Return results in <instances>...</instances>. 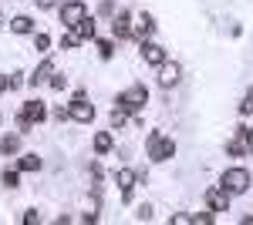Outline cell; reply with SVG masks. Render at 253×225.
<instances>
[{"instance_id":"cell-5","label":"cell","mask_w":253,"mask_h":225,"mask_svg":"<svg viewBox=\"0 0 253 225\" xmlns=\"http://www.w3.org/2000/svg\"><path fill=\"white\" fill-rule=\"evenodd\" d=\"M68 111H71V121H81V125L95 121V104L84 97V91H75V101L68 104Z\"/></svg>"},{"instance_id":"cell-10","label":"cell","mask_w":253,"mask_h":225,"mask_svg":"<svg viewBox=\"0 0 253 225\" xmlns=\"http://www.w3.org/2000/svg\"><path fill=\"white\" fill-rule=\"evenodd\" d=\"M179 77H182V67H179L175 61H166V64L159 67V84H162V88H175Z\"/></svg>"},{"instance_id":"cell-23","label":"cell","mask_w":253,"mask_h":225,"mask_svg":"<svg viewBox=\"0 0 253 225\" xmlns=\"http://www.w3.org/2000/svg\"><path fill=\"white\" fill-rule=\"evenodd\" d=\"M189 219H193V225H210L213 222V208H210V212H196V215H189Z\"/></svg>"},{"instance_id":"cell-32","label":"cell","mask_w":253,"mask_h":225,"mask_svg":"<svg viewBox=\"0 0 253 225\" xmlns=\"http://www.w3.org/2000/svg\"><path fill=\"white\" fill-rule=\"evenodd\" d=\"M7 88H10V81H7V77H0V91H7Z\"/></svg>"},{"instance_id":"cell-9","label":"cell","mask_w":253,"mask_h":225,"mask_svg":"<svg viewBox=\"0 0 253 225\" xmlns=\"http://www.w3.org/2000/svg\"><path fill=\"white\" fill-rule=\"evenodd\" d=\"M115 182H118V188H122V202H128V198H132V188H135V182H138V175L132 168H118Z\"/></svg>"},{"instance_id":"cell-19","label":"cell","mask_w":253,"mask_h":225,"mask_svg":"<svg viewBox=\"0 0 253 225\" xmlns=\"http://www.w3.org/2000/svg\"><path fill=\"white\" fill-rule=\"evenodd\" d=\"M0 151H3V155H14V151H20V138H17V134L0 138Z\"/></svg>"},{"instance_id":"cell-30","label":"cell","mask_w":253,"mask_h":225,"mask_svg":"<svg viewBox=\"0 0 253 225\" xmlns=\"http://www.w3.org/2000/svg\"><path fill=\"white\" fill-rule=\"evenodd\" d=\"M7 81H10V91H14V88H20V84H24V74L17 71V74H10Z\"/></svg>"},{"instance_id":"cell-28","label":"cell","mask_w":253,"mask_h":225,"mask_svg":"<svg viewBox=\"0 0 253 225\" xmlns=\"http://www.w3.org/2000/svg\"><path fill=\"white\" fill-rule=\"evenodd\" d=\"M122 125H125V111H112V128H122Z\"/></svg>"},{"instance_id":"cell-14","label":"cell","mask_w":253,"mask_h":225,"mask_svg":"<svg viewBox=\"0 0 253 225\" xmlns=\"http://www.w3.org/2000/svg\"><path fill=\"white\" fill-rule=\"evenodd\" d=\"M226 155H233V158L247 155V141H243V125H240V128H233V138L226 141Z\"/></svg>"},{"instance_id":"cell-25","label":"cell","mask_w":253,"mask_h":225,"mask_svg":"<svg viewBox=\"0 0 253 225\" xmlns=\"http://www.w3.org/2000/svg\"><path fill=\"white\" fill-rule=\"evenodd\" d=\"M47 84H51V88H54V91H64V84H68V77H64V74H58V71H54V74H51V81H47Z\"/></svg>"},{"instance_id":"cell-15","label":"cell","mask_w":253,"mask_h":225,"mask_svg":"<svg viewBox=\"0 0 253 225\" xmlns=\"http://www.w3.org/2000/svg\"><path fill=\"white\" fill-rule=\"evenodd\" d=\"M75 34H78L81 40H95L98 37V27H95V17H84L78 24V27H75Z\"/></svg>"},{"instance_id":"cell-26","label":"cell","mask_w":253,"mask_h":225,"mask_svg":"<svg viewBox=\"0 0 253 225\" xmlns=\"http://www.w3.org/2000/svg\"><path fill=\"white\" fill-rule=\"evenodd\" d=\"M34 47H38V51H47V47H51V37H47V34H34Z\"/></svg>"},{"instance_id":"cell-11","label":"cell","mask_w":253,"mask_h":225,"mask_svg":"<svg viewBox=\"0 0 253 225\" xmlns=\"http://www.w3.org/2000/svg\"><path fill=\"white\" fill-rule=\"evenodd\" d=\"M51 74H54V64H51V57H44L38 67H34V74L27 77V84H31V88H41V84L51 81Z\"/></svg>"},{"instance_id":"cell-31","label":"cell","mask_w":253,"mask_h":225,"mask_svg":"<svg viewBox=\"0 0 253 225\" xmlns=\"http://www.w3.org/2000/svg\"><path fill=\"white\" fill-rule=\"evenodd\" d=\"M34 3H38L41 10H51V7H54V3H58V0H34Z\"/></svg>"},{"instance_id":"cell-20","label":"cell","mask_w":253,"mask_h":225,"mask_svg":"<svg viewBox=\"0 0 253 225\" xmlns=\"http://www.w3.org/2000/svg\"><path fill=\"white\" fill-rule=\"evenodd\" d=\"M78 44H81V37L75 34V31H68V34H61V47H68V51H75Z\"/></svg>"},{"instance_id":"cell-1","label":"cell","mask_w":253,"mask_h":225,"mask_svg":"<svg viewBox=\"0 0 253 225\" xmlns=\"http://www.w3.org/2000/svg\"><path fill=\"white\" fill-rule=\"evenodd\" d=\"M145 104H149V88L145 84H132V88H125L118 94V111L125 114H138Z\"/></svg>"},{"instance_id":"cell-21","label":"cell","mask_w":253,"mask_h":225,"mask_svg":"<svg viewBox=\"0 0 253 225\" xmlns=\"http://www.w3.org/2000/svg\"><path fill=\"white\" fill-rule=\"evenodd\" d=\"M98 54H101V61H112V54H115V44H112V40H98Z\"/></svg>"},{"instance_id":"cell-6","label":"cell","mask_w":253,"mask_h":225,"mask_svg":"<svg viewBox=\"0 0 253 225\" xmlns=\"http://www.w3.org/2000/svg\"><path fill=\"white\" fill-rule=\"evenodd\" d=\"M84 17H88V14H84V0H68V3H61V24H64V31H75Z\"/></svg>"},{"instance_id":"cell-12","label":"cell","mask_w":253,"mask_h":225,"mask_svg":"<svg viewBox=\"0 0 253 225\" xmlns=\"http://www.w3.org/2000/svg\"><path fill=\"white\" fill-rule=\"evenodd\" d=\"M152 34H156V17H152V14H138V24L132 27V37L149 40Z\"/></svg>"},{"instance_id":"cell-13","label":"cell","mask_w":253,"mask_h":225,"mask_svg":"<svg viewBox=\"0 0 253 225\" xmlns=\"http://www.w3.org/2000/svg\"><path fill=\"white\" fill-rule=\"evenodd\" d=\"M112 34H115L118 40H128L132 37V17H128V14H118V17L112 20Z\"/></svg>"},{"instance_id":"cell-29","label":"cell","mask_w":253,"mask_h":225,"mask_svg":"<svg viewBox=\"0 0 253 225\" xmlns=\"http://www.w3.org/2000/svg\"><path fill=\"white\" fill-rule=\"evenodd\" d=\"M243 141H247V155H253V128H243Z\"/></svg>"},{"instance_id":"cell-2","label":"cell","mask_w":253,"mask_h":225,"mask_svg":"<svg viewBox=\"0 0 253 225\" xmlns=\"http://www.w3.org/2000/svg\"><path fill=\"white\" fill-rule=\"evenodd\" d=\"M145 151H149V158L152 161H169V158H175V141L172 138H166L162 131H152L149 134V141H145Z\"/></svg>"},{"instance_id":"cell-27","label":"cell","mask_w":253,"mask_h":225,"mask_svg":"<svg viewBox=\"0 0 253 225\" xmlns=\"http://www.w3.org/2000/svg\"><path fill=\"white\" fill-rule=\"evenodd\" d=\"M38 222H41L38 208H31V212H24V225H38Z\"/></svg>"},{"instance_id":"cell-18","label":"cell","mask_w":253,"mask_h":225,"mask_svg":"<svg viewBox=\"0 0 253 225\" xmlns=\"http://www.w3.org/2000/svg\"><path fill=\"white\" fill-rule=\"evenodd\" d=\"M95 151H98V155H108V151H112V134H108V131H98L95 134Z\"/></svg>"},{"instance_id":"cell-7","label":"cell","mask_w":253,"mask_h":225,"mask_svg":"<svg viewBox=\"0 0 253 225\" xmlns=\"http://www.w3.org/2000/svg\"><path fill=\"white\" fill-rule=\"evenodd\" d=\"M230 192L223 185H213V188H206V205L213 208V212H230Z\"/></svg>"},{"instance_id":"cell-8","label":"cell","mask_w":253,"mask_h":225,"mask_svg":"<svg viewBox=\"0 0 253 225\" xmlns=\"http://www.w3.org/2000/svg\"><path fill=\"white\" fill-rule=\"evenodd\" d=\"M142 57H145V64H152V67H162L169 57H166V47H159V44H152V40H142Z\"/></svg>"},{"instance_id":"cell-24","label":"cell","mask_w":253,"mask_h":225,"mask_svg":"<svg viewBox=\"0 0 253 225\" xmlns=\"http://www.w3.org/2000/svg\"><path fill=\"white\" fill-rule=\"evenodd\" d=\"M240 114H253V91L243 94V101H240Z\"/></svg>"},{"instance_id":"cell-4","label":"cell","mask_w":253,"mask_h":225,"mask_svg":"<svg viewBox=\"0 0 253 225\" xmlns=\"http://www.w3.org/2000/svg\"><path fill=\"white\" fill-rule=\"evenodd\" d=\"M44 118H47V108H44V101H24L17 125H20V131H31L34 125H41V121H44Z\"/></svg>"},{"instance_id":"cell-22","label":"cell","mask_w":253,"mask_h":225,"mask_svg":"<svg viewBox=\"0 0 253 225\" xmlns=\"http://www.w3.org/2000/svg\"><path fill=\"white\" fill-rule=\"evenodd\" d=\"M0 178H3V185H7V188H17L20 185V171H10V168H7Z\"/></svg>"},{"instance_id":"cell-16","label":"cell","mask_w":253,"mask_h":225,"mask_svg":"<svg viewBox=\"0 0 253 225\" xmlns=\"http://www.w3.org/2000/svg\"><path fill=\"white\" fill-rule=\"evenodd\" d=\"M10 31H14V34H31V31H34V20L24 17V14H17V17L10 20Z\"/></svg>"},{"instance_id":"cell-17","label":"cell","mask_w":253,"mask_h":225,"mask_svg":"<svg viewBox=\"0 0 253 225\" xmlns=\"http://www.w3.org/2000/svg\"><path fill=\"white\" fill-rule=\"evenodd\" d=\"M38 168H41V158H38V155H20L17 171H38Z\"/></svg>"},{"instance_id":"cell-3","label":"cell","mask_w":253,"mask_h":225,"mask_svg":"<svg viewBox=\"0 0 253 225\" xmlns=\"http://www.w3.org/2000/svg\"><path fill=\"white\" fill-rule=\"evenodd\" d=\"M219 185L226 188L230 195H243V192H250L253 178H250V171H247V168H226V171H223V178H219Z\"/></svg>"}]
</instances>
